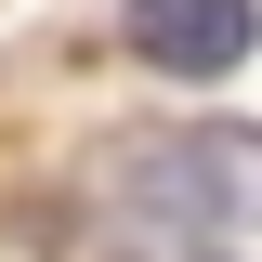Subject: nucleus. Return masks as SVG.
Here are the masks:
<instances>
[{"label": "nucleus", "instance_id": "1", "mask_svg": "<svg viewBox=\"0 0 262 262\" xmlns=\"http://www.w3.org/2000/svg\"><path fill=\"white\" fill-rule=\"evenodd\" d=\"M131 196H144V210H184L196 236H262V131L249 118L170 131V144L131 158Z\"/></svg>", "mask_w": 262, "mask_h": 262}, {"label": "nucleus", "instance_id": "2", "mask_svg": "<svg viewBox=\"0 0 262 262\" xmlns=\"http://www.w3.org/2000/svg\"><path fill=\"white\" fill-rule=\"evenodd\" d=\"M249 39H262L249 0H131V53L170 79H223V66H249Z\"/></svg>", "mask_w": 262, "mask_h": 262}]
</instances>
